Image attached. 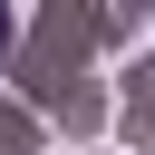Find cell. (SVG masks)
<instances>
[{
    "label": "cell",
    "mask_w": 155,
    "mask_h": 155,
    "mask_svg": "<svg viewBox=\"0 0 155 155\" xmlns=\"http://www.w3.org/2000/svg\"><path fill=\"white\" fill-rule=\"evenodd\" d=\"M10 39H19V10H10V0H0V48H10Z\"/></svg>",
    "instance_id": "6da1fadb"
}]
</instances>
